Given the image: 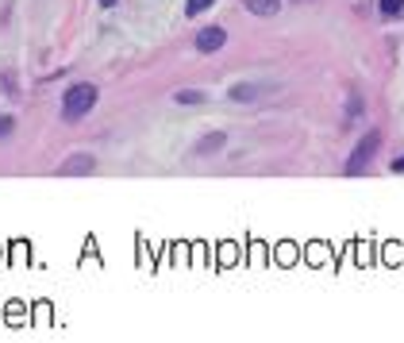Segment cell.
Listing matches in <instances>:
<instances>
[{
    "instance_id": "1",
    "label": "cell",
    "mask_w": 404,
    "mask_h": 343,
    "mask_svg": "<svg viewBox=\"0 0 404 343\" xmlns=\"http://www.w3.org/2000/svg\"><path fill=\"white\" fill-rule=\"evenodd\" d=\"M97 97H100V89L92 81H81V85H74V89H66V97H62V120H81V116H89L92 112V104H97Z\"/></svg>"
},
{
    "instance_id": "2",
    "label": "cell",
    "mask_w": 404,
    "mask_h": 343,
    "mask_svg": "<svg viewBox=\"0 0 404 343\" xmlns=\"http://www.w3.org/2000/svg\"><path fill=\"white\" fill-rule=\"evenodd\" d=\"M381 151V131L373 127V131H366L362 139H358L355 154H350V162H346V174H362L366 166H370V159Z\"/></svg>"
},
{
    "instance_id": "3",
    "label": "cell",
    "mask_w": 404,
    "mask_h": 343,
    "mask_svg": "<svg viewBox=\"0 0 404 343\" xmlns=\"http://www.w3.org/2000/svg\"><path fill=\"white\" fill-rule=\"evenodd\" d=\"M223 42H227V27H220V24L200 27V31H197V51H200V54H216Z\"/></svg>"
},
{
    "instance_id": "4",
    "label": "cell",
    "mask_w": 404,
    "mask_h": 343,
    "mask_svg": "<svg viewBox=\"0 0 404 343\" xmlns=\"http://www.w3.org/2000/svg\"><path fill=\"white\" fill-rule=\"evenodd\" d=\"M92 170H97L92 154H70V159L58 162V174L62 177H81V174H92Z\"/></svg>"
},
{
    "instance_id": "5",
    "label": "cell",
    "mask_w": 404,
    "mask_h": 343,
    "mask_svg": "<svg viewBox=\"0 0 404 343\" xmlns=\"http://www.w3.org/2000/svg\"><path fill=\"white\" fill-rule=\"evenodd\" d=\"M220 147H227V131H212V135H204V139H197L193 151L197 154H216Z\"/></svg>"
},
{
    "instance_id": "6",
    "label": "cell",
    "mask_w": 404,
    "mask_h": 343,
    "mask_svg": "<svg viewBox=\"0 0 404 343\" xmlns=\"http://www.w3.org/2000/svg\"><path fill=\"white\" fill-rule=\"evenodd\" d=\"M250 16H277L281 12V0H243Z\"/></svg>"
},
{
    "instance_id": "7",
    "label": "cell",
    "mask_w": 404,
    "mask_h": 343,
    "mask_svg": "<svg viewBox=\"0 0 404 343\" xmlns=\"http://www.w3.org/2000/svg\"><path fill=\"white\" fill-rule=\"evenodd\" d=\"M262 85H235V89H227V97L231 101H258V97H262Z\"/></svg>"
},
{
    "instance_id": "8",
    "label": "cell",
    "mask_w": 404,
    "mask_h": 343,
    "mask_svg": "<svg viewBox=\"0 0 404 343\" xmlns=\"http://www.w3.org/2000/svg\"><path fill=\"white\" fill-rule=\"evenodd\" d=\"M173 101H177V104H200V101H204V93H200V89H177V93H173Z\"/></svg>"
},
{
    "instance_id": "9",
    "label": "cell",
    "mask_w": 404,
    "mask_h": 343,
    "mask_svg": "<svg viewBox=\"0 0 404 343\" xmlns=\"http://www.w3.org/2000/svg\"><path fill=\"white\" fill-rule=\"evenodd\" d=\"M378 12H381V16H401L404 0H378Z\"/></svg>"
},
{
    "instance_id": "10",
    "label": "cell",
    "mask_w": 404,
    "mask_h": 343,
    "mask_svg": "<svg viewBox=\"0 0 404 343\" xmlns=\"http://www.w3.org/2000/svg\"><path fill=\"white\" fill-rule=\"evenodd\" d=\"M216 0H185V12L189 16H197V12H204V8H212Z\"/></svg>"
},
{
    "instance_id": "11",
    "label": "cell",
    "mask_w": 404,
    "mask_h": 343,
    "mask_svg": "<svg viewBox=\"0 0 404 343\" xmlns=\"http://www.w3.org/2000/svg\"><path fill=\"white\" fill-rule=\"evenodd\" d=\"M16 131V120L12 116H0V139H4V135H12Z\"/></svg>"
},
{
    "instance_id": "12",
    "label": "cell",
    "mask_w": 404,
    "mask_h": 343,
    "mask_svg": "<svg viewBox=\"0 0 404 343\" xmlns=\"http://www.w3.org/2000/svg\"><path fill=\"white\" fill-rule=\"evenodd\" d=\"M393 170H396V174H404V154H401V159H393Z\"/></svg>"
},
{
    "instance_id": "13",
    "label": "cell",
    "mask_w": 404,
    "mask_h": 343,
    "mask_svg": "<svg viewBox=\"0 0 404 343\" xmlns=\"http://www.w3.org/2000/svg\"><path fill=\"white\" fill-rule=\"evenodd\" d=\"M112 4H115V0H100V8H112Z\"/></svg>"
}]
</instances>
